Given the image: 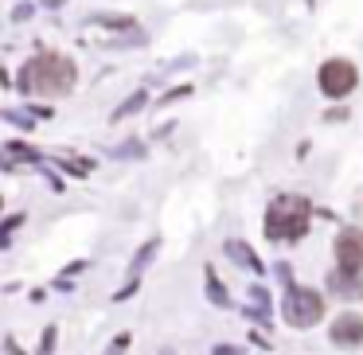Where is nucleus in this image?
<instances>
[{"instance_id": "nucleus-7", "label": "nucleus", "mask_w": 363, "mask_h": 355, "mask_svg": "<svg viewBox=\"0 0 363 355\" xmlns=\"http://www.w3.org/2000/svg\"><path fill=\"white\" fill-rule=\"evenodd\" d=\"M227 250H230V254H235V258H242V266H258V261H254V250H246V246H242V242H230V246H227Z\"/></svg>"}, {"instance_id": "nucleus-1", "label": "nucleus", "mask_w": 363, "mask_h": 355, "mask_svg": "<svg viewBox=\"0 0 363 355\" xmlns=\"http://www.w3.org/2000/svg\"><path fill=\"white\" fill-rule=\"evenodd\" d=\"M20 86L40 98H59L74 86V63L63 55H35L20 74Z\"/></svg>"}, {"instance_id": "nucleus-5", "label": "nucleus", "mask_w": 363, "mask_h": 355, "mask_svg": "<svg viewBox=\"0 0 363 355\" xmlns=\"http://www.w3.org/2000/svg\"><path fill=\"white\" fill-rule=\"evenodd\" d=\"M336 258H340V269H344V274H359L363 269V230H340Z\"/></svg>"}, {"instance_id": "nucleus-2", "label": "nucleus", "mask_w": 363, "mask_h": 355, "mask_svg": "<svg viewBox=\"0 0 363 355\" xmlns=\"http://www.w3.org/2000/svg\"><path fill=\"white\" fill-rule=\"evenodd\" d=\"M308 230V199L301 196H281L274 199L266 215V235L269 238H301Z\"/></svg>"}, {"instance_id": "nucleus-3", "label": "nucleus", "mask_w": 363, "mask_h": 355, "mask_svg": "<svg viewBox=\"0 0 363 355\" xmlns=\"http://www.w3.org/2000/svg\"><path fill=\"white\" fill-rule=\"evenodd\" d=\"M320 312H324V300H320V293H313V289H293L289 300H285V320L297 324V328L316 324Z\"/></svg>"}, {"instance_id": "nucleus-4", "label": "nucleus", "mask_w": 363, "mask_h": 355, "mask_svg": "<svg viewBox=\"0 0 363 355\" xmlns=\"http://www.w3.org/2000/svg\"><path fill=\"white\" fill-rule=\"evenodd\" d=\"M355 86V67L344 63V59H332V63L320 67V90L328 98H344L347 90Z\"/></svg>"}, {"instance_id": "nucleus-6", "label": "nucleus", "mask_w": 363, "mask_h": 355, "mask_svg": "<svg viewBox=\"0 0 363 355\" xmlns=\"http://www.w3.org/2000/svg\"><path fill=\"white\" fill-rule=\"evenodd\" d=\"M332 339L344 344V347L363 344V316H340V320L332 324Z\"/></svg>"}]
</instances>
